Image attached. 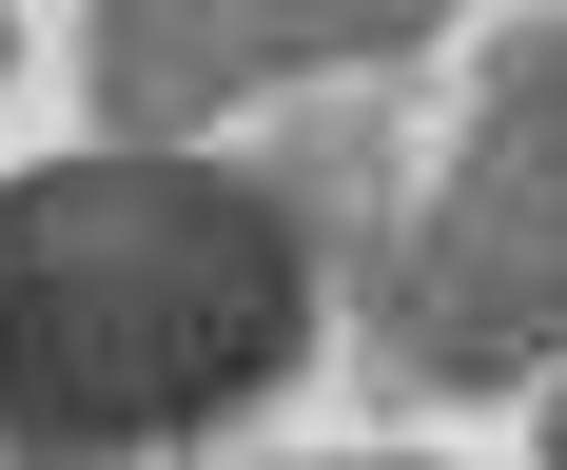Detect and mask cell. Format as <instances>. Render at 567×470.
<instances>
[{"mask_svg": "<svg viewBox=\"0 0 567 470\" xmlns=\"http://www.w3.org/2000/svg\"><path fill=\"white\" fill-rule=\"evenodd\" d=\"M313 352V235L235 157H40L0 176V470H99L255 411Z\"/></svg>", "mask_w": 567, "mask_h": 470, "instance_id": "obj_1", "label": "cell"}, {"mask_svg": "<svg viewBox=\"0 0 567 470\" xmlns=\"http://www.w3.org/2000/svg\"><path fill=\"white\" fill-rule=\"evenodd\" d=\"M352 314H372V352L431 372V392L548 372V334H567V40L548 20L489 59V117H470V157L431 176V216L352 255Z\"/></svg>", "mask_w": 567, "mask_h": 470, "instance_id": "obj_2", "label": "cell"}, {"mask_svg": "<svg viewBox=\"0 0 567 470\" xmlns=\"http://www.w3.org/2000/svg\"><path fill=\"white\" fill-rule=\"evenodd\" d=\"M411 40H431V0H117L79 40V79H99L117 157H176L196 117L293 99V79H392Z\"/></svg>", "mask_w": 567, "mask_h": 470, "instance_id": "obj_3", "label": "cell"}, {"mask_svg": "<svg viewBox=\"0 0 567 470\" xmlns=\"http://www.w3.org/2000/svg\"><path fill=\"white\" fill-rule=\"evenodd\" d=\"M333 470H431V451H333Z\"/></svg>", "mask_w": 567, "mask_h": 470, "instance_id": "obj_4", "label": "cell"}]
</instances>
